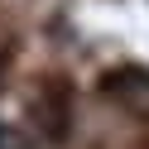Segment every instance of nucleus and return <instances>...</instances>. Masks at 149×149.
Instances as JSON below:
<instances>
[{
	"mask_svg": "<svg viewBox=\"0 0 149 149\" xmlns=\"http://www.w3.org/2000/svg\"><path fill=\"white\" fill-rule=\"evenodd\" d=\"M0 149H34V139L19 135L15 125H0Z\"/></svg>",
	"mask_w": 149,
	"mask_h": 149,
	"instance_id": "f257e3e1",
	"label": "nucleus"
}]
</instances>
